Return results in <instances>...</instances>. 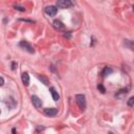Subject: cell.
Returning <instances> with one entry per match:
<instances>
[{"mask_svg":"<svg viewBox=\"0 0 134 134\" xmlns=\"http://www.w3.org/2000/svg\"><path fill=\"white\" fill-rule=\"evenodd\" d=\"M75 101L79 105V107L81 109H85L86 108V99H85V95L83 94H76L75 95Z\"/></svg>","mask_w":134,"mask_h":134,"instance_id":"6da1fadb","label":"cell"},{"mask_svg":"<svg viewBox=\"0 0 134 134\" xmlns=\"http://www.w3.org/2000/svg\"><path fill=\"white\" fill-rule=\"evenodd\" d=\"M57 7L59 9H68L72 7V2L70 0H59V1H57Z\"/></svg>","mask_w":134,"mask_h":134,"instance_id":"7a4b0ae2","label":"cell"},{"mask_svg":"<svg viewBox=\"0 0 134 134\" xmlns=\"http://www.w3.org/2000/svg\"><path fill=\"white\" fill-rule=\"evenodd\" d=\"M20 46H21L23 49L27 50L29 54H34V53H35V50H34V48L31 47V45H30L28 42H26V41H21V42H20Z\"/></svg>","mask_w":134,"mask_h":134,"instance_id":"3957f363","label":"cell"},{"mask_svg":"<svg viewBox=\"0 0 134 134\" xmlns=\"http://www.w3.org/2000/svg\"><path fill=\"white\" fill-rule=\"evenodd\" d=\"M58 113V110L56 108H46V109H44V114L49 116V117H53L55 115H57Z\"/></svg>","mask_w":134,"mask_h":134,"instance_id":"277c9868","label":"cell"},{"mask_svg":"<svg viewBox=\"0 0 134 134\" xmlns=\"http://www.w3.org/2000/svg\"><path fill=\"white\" fill-rule=\"evenodd\" d=\"M57 12H58V9H57V7H54V5L47 7L45 9V13L47 15H49V16H55L57 14Z\"/></svg>","mask_w":134,"mask_h":134,"instance_id":"5b68a950","label":"cell"},{"mask_svg":"<svg viewBox=\"0 0 134 134\" xmlns=\"http://www.w3.org/2000/svg\"><path fill=\"white\" fill-rule=\"evenodd\" d=\"M31 102H33V104H34V106L36 108H40L42 106V101L37 95H33L31 97Z\"/></svg>","mask_w":134,"mask_h":134,"instance_id":"8992f818","label":"cell"},{"mask_svg":"<svg viewBox=\"0 0 134 134\" xmlns=\"http://www.w3.org/2000/svg\"><path fill=\"white\" fill-rule=\"evenodd\" d=\"M53 25H54V27H55L56 29H58V30H63V29L65 28L63 22L60 21V20H55L54 23H53Z\"/></svg>","mask_w":134,"mask_h":134,"instance_id":"52a82bcc","label":"cell"},{"mask_svg":"<svg viewBox=\"0 0 134 134\" xmlns=\"http://www.w3.org/2000/svg\"><path fill=\"white\" fill-rule=\"evenodd\" d=\"M21 78H22L23 84H24L25 86H28V85H29V74H28L27 72H23L22 75H21Z\"/></svg>","mask_w":134,"mask_h":134,"instance_id":"ba28073f","label":"cell"},{"mask_svg":"<svg viewBox=\"0 0 134 134\" xmlns=\"http://www.w3.org/2000/svg\"><path fill=\"white\" fill-rule=\"evenodd\" d=\"M50 92H52V95H53L54 101H58L60 97H59V93L56 91V89H55L54 87H52V88H50Z\"/></svg>","mask_w":134,"mask_h":134,"instance_id":"9c48e42d","label":"cell"},{"mask_svg":"<svg viewBox=\"0 0 134 134\" xmlns=\"http://www.w3.org/2000/svg\"><path fill=\"white\" fill-rule=\"evenodd\" d=\"M125 42H126V43H125L126 47L130 48L131 50H134V41H129V40H127V41H125Z\"/></svg>","mask_w":134,"mask_h":134,"instance_id":"30bf717a","label":"cell"},{"mask_svg":"<svg viewBox=\"0 0 134 134\" xmlns=\"http://www.w3.org/2000/svg\"><path fill=\"white\" fill-rule=\"evenodd\" d=\"M112 71H113V70H112L111 67H105V69H104V71H103V76H106V75L112 73Z\"/></svg>","mask_w":134,"mask_h":134,"instance_id":"8fae6325","label":"cell"},{"mask_svg":"<svg viewBox=\"0 0 134 134\" xmlns=\"http://www.w3.org/2000/svg\"><path fill=\"white\" fill-rule=\"evenodd\" d=\"M127 104H128V106H130V107H134V97H131V98L128 100Z\"/></svg>","mask_w":134,"mask_h":134,"instance_id":"7c38bea8","label":"cell"},{"mask_svg":"<svg viewBox=\"0 0 134 134\" xmlns=\"http://www.w3.org/2000/svg\"><path fill=\"white\" fill-rule=\"evenodd\" d=\"M39 80H40V81H42V82H43L44 84H45V85H48V80H47L45 76H43V75L41 76V75H39Z\"/></svg>","mask_w":134,"mask_h":134,"instance_id":"4fadbf2b","label":"cell"},{"mask_svg":"<svg viewBox=\"0 0 134 134\" xmlns=\"http://www.w3.org/2000/svg\"><path fill=\"white\" fill-rule=\"evenodd\" d=\"M98 89H99V90H100L102 93H105V92H106V89H105V87H104L102 84H99V85H98Z\"/></svg>","mask_w":134,"mask_h":134,"instance_id":"5bb4252c","label":"cell"},{"mask_svg":"<svg viewBox=\"0 0 134 134\" xmlns=\"http://www.w3.org/2000/svg\"><path fill=\"white\" fill-rule=\"evenodd\" d=\"M14 8H15V10H17V11H20V12H24L25 11V9L23 8V7H20V5H14Z\"/></svg>","mask_w":134,"mask_h":134,"instance_id":"9a60e30c","label":"cell"},{"mask_svg":"<svg viewBox=\"0 0 134 134\" xmlns=\"http://www.w3.org/2000/svg\"><path fill=\"white\" fill-rule=\"evenodd\" d=\"M0 80H1V84H0V85L2 86V85H3V83H4V79H3L2 76H1V79H0Z\"/></svg>","mask_w":134,"mask_h":134,"instance_id":"2e32d148","label":"cell"},{"mask_svg":"<svg viewBox=\"0 0 134 134\" xmlns=\"http://www.w3.org/2000/svg\"><path fill=\"white\" fill-rule=\"evenodd\" d=\"M12 66H13V67H12V69L14 70V69L16 68V67H15V66H16V63H13V64H12Z\"/></svg>","mask_w":134,"mask_h":134,"instance_id":"e0dca14e","label":"cell"},{"mask_svg":"<svg viewBox=\"0 0 134 134\" xmlns=\"http://www.w3.org/2000/svg\"><path fill=\"white\" fill-rule=\"evenodd\" d=\"M38 131H40V130H44V127H38V129H37Z\"/></svg>","mask_w":134,"mask_h":134,"instance_id":"ac0fdd59","label":"cell"},{"mask_svg":"<svg viewBox=\"0 0 134 134\" xmlns=\"http://www.w3.org/2000/svg\"><path fill=\"white\" fill-rule=\"evenodd\" d=\"M13 134H16V129H15V128L13 129Z\"/></svg>","mask_w":134,"mask_h":134,"instance_id":"d6986e66","label":"cell"},{"mask_svg":"<svg viewBox=\"0 0 134 134\" xmlns=\"http://www.w3.org/2000/svg\"><path fill=\"white\" fill-rule=\"evenodd\" d=\"M109 134H114V133H112V132H109Z\"/></svg>","mask_w":134,"mask_h":134,"instance_id":"ffe728a7","label":"cell"},{"mask_svg":"<svg viewBox=\"0 0 134 134\" xmlns=\"http://www.w3.org/2000/svg\"><path fill=\"white\" fill-rule=\"evenodd\" d=\"M132 9H133V12H134V5H133V8H132Z\"/></svg>","mask_w":134,"mask_h":134,"instance_id":"44dd1931","label":"cell"}]
</instances>
